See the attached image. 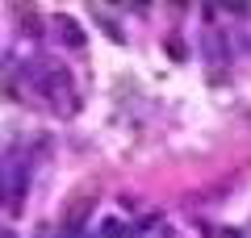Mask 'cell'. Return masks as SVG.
Masks as SVG:
<instances>
[{"instance_id": "2", "label": "cell", "mask_w": 251, "mask_h": 238, "mask_svg": "<svg viewBox=\"0 0 251 238\" xmlns=\"http://www.w3.org/2000/svg\"><path fill=\"white\" fill-rule=\"evenodd\" d=\"M54 25H59V38H63V42H67V46H72V50H80V46H84V29L75 25L72 17H59V21H54Z\"/></svg>"}, {"instance_id": "4", "label": "cell", "mask_w": 251, "mask_h": 238, "mask_svg": "<svg viewBox=\"0 0 251 238\" xmlns=\"http://www.w3.org/2000/svg\"><path fill=\"white\" fill-rule=\"evenodd\" d=\"M4 238H13V234H4Z\"/></svg>"}, {"instance_id": "1", "label": "cell", "mask_w": 251, "mask_h": 238, "mask_svg": "<svg viewBox=\"0 0 251 238\" xmlns=\"http://www.w3.org/2000/svg\"><path fill=\"white\" fill-rule=\"evenodd\" d=\"M92 209H97V192H80V196H72V205H67V213H63V221L72 230H80L84 221L92 217Z\"/></svg>"}, {"instance_id": "3", "label": "cell", "mask_w": 251, "mask_h": 238, "mask_svg": "<svg viewBox=\"0 0 251 238\" xmlns=\"http://www.w3.org/2000/svg\"><path fill=\"white\" fill-rule=\"evenodd\" d=\"M105 238H134V230L122 226V221H109V226H105Z\"/></svg>"}]
</instances>
